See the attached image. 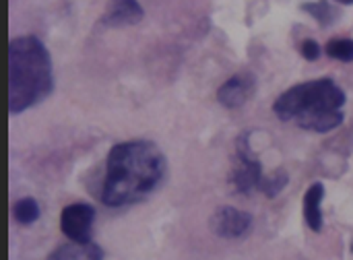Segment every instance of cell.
Masks as SVG:
<instances>
[{
    "label": "cell",
    "mask_w": 353,
    "mask_h": 260,
    "mask_svg": "<svg viewBox=\"0 0 353 260\" xmlns=\"http://www.w3.org/2000/svg\"><path fill=\"white\" fill-rule=\"evenodd\" d=\"M248 139V132H242L236 139V163L230 174V184L238 194H252L254 190H259V184L265 176L261 159L252 153Z\"/></svg>",
    "instance_id": "obj_4"
},
{
    "label": "cell",
    "mask_w": 353,
    "mask_h": 260,
    "mask_svg": "<svg viewBox=\"0 0 353 260\" xmlns=\"http://www.w3.org/2000/svg\"><path fill=\"white\" fill-rule=\"evenodd\" d=\"M48 260H103V250L95 242L91 244H64L58 246Z\"/></svg>",
    "instance_id": "obj_10"
},
{
    "label": "cell",
    "mask_w": 353,
    "mask_h": 260,
    "mask_svg": "<svg viewBox=\"0 0 353 260\" xmlns=\"http://www.w3.org/2000/svg\"><path fill=\"white\" fill-rule=\"evenodd\" d=\"M145 10L139 4V0H110L99 25L101 27H126V25H134L143 19Z\"/></svg>",
    "instance_id": "obj_8"
},
{
    "label": "cell",
    "mask_w": 353,
    "mask_h": 260,
    "mask_svg": "<svg viewBox=\"0 0 353 260\" xmlns=\"http://www.w3.org/2000/svg\"><path fill=\"white\" fill-rule=\"evenodd\" d=\"M54 91L52 58L35 35H21L8 43V112L12 116L41 103Z\"/></svg>",
    "instance_id": "obj_3"
},
{
    "label": "cell",
    "mask_w": 353,
    "mask_h": 260,
    "mask_svg": "<svg viewBox=\"0 0 353 260\" xmlns=\"http://www.w3.org/2000/svg\"><path fill=\"white\" fill-rule=\"evenodd\" d=\"M165 155L151 141H126L110 149L99 199L110 209H122L149 199L163 182Z\"/></svg>",
    "instance_id": "obj_1"
},
{
    "label": "cell",
    "mask_w": 353,
    "mask_h": 260,
    "mask_svg": "<svg viewBox=\"0 0 353 260\" xmlns=\"http://www.w3.org/2000/svg\"><path fill=\"white\" fill-rule=\"evenodd\" d=\"M327 54L339 62H353V39L352 37H337L327 43Z\"/></svg>",
    "instance_id": "obj_14"
},
{
    "label": "cell",
    "mask_w": 353,
    "mask_h": 260,
    "mask_svg": "<svg viewBox=\"0 0 353 260\" xmlns=\"http://www.w3.org/2000/svg\"><path fill=\"white\" fill-rule=\"evenodd\" d=\"M323 201H325V184L314 182L304 194V219L312 232H323Z\"/></svg>",
    "instance_id": "obj_9"
},
{
    "label": "cell",
    "mask_w": 353,
    "mask_h": 260,
    "mask_svg": "<svg viewBox=\"0 0 353 260\" xmlns=\"http://www.w3.org/2000/svg\"><path fill=\"white\" fill-rule=\"evenodd\" d=\"M352 250H353V248H352Z\"/></svg>",
    "instance_id": "obj_17"
},
{
    "label": "cell",
    "mask_w": 353,
    "mask_h": 260,
    "mask_svg": "<svg viewBox=\"0 0 353 260\" xmlns=\"http://www.w3.org/2000/svg\"><path fill=\"white\" fill-rule=\"evenodd\" d=\"M93 223L95 209L89 203H72L60 213V230L74 244H91L93 242Z\"/></svg>",
    "instance_id": "obj_5"
},
{
    "label": "cell",
    "mask_w": 353,
    "mask_h": 260,
    "mask_svg": "<svg viewBox=\"0 0 353 260\" xmlns=\"http://www.w3.org/2000/svg\"><path fill=\"white\" fill-rule=\"evenodd\" d=\"M337 2H341V4H353V0H337Z\"/></svg>",
    "instance_id": "obj_16"
},
{
    "label": "cell",
    "mask_w": 353,
    "mask_h": 260,
    "mask_svg": "<svg viewBox=\"0 0 353 260\" xmlns=\"http://www.w3.org/2000/svg\"><path fill=\"white\" fill-rule=\"evenodd\" d=\"M256 89V79L250 72H240L230 77L219 89H217V101L228 108V110H238L242 108L254 93Z\"/></svg>",
    "instance_id": "obj_7"
},
{
    "label": "cell",
    "mask_w": 353,
    "mask_h": 260,
    "mask_svg": "<svg viewBox=\"0 0 353 260\" xmlns=\"http://www.w3.org/2000/svg\"><path fill=\"white\" fill-rule=\"evenodd\" d=\"M290 184V176L285 170L277 168L271 174H265L261 184H259V192H263L267 199H275L281 190H285V186Z\"/></svg>",
    "instance_id": "obj_11"
},
{
    "label": "cell",
    "mask_w": 353,
    "mask_h": 260,
    "mask_svg": "<svg viewBox=\"0 0 353 260\" xmlns=\"http://www.w3.org/2000/svg\"><path fill=\"white\" fill-rule=\"evenodd\" d=\"M254 219L250 213L236 207H219L211 217V232L223 240H240L252 232Z\"/></svg>",
    "instance_id": "obj_6"
},
{
    "label": "cell",
    "mask_w": 353,
    "mask_h": 260,
    "mask_svg": "<svg viewBox=\"0 0 353 260\" xmlns=\"http://www.w3.org/2000/svg\"><path fill=\"white\" fill-rule=\"evenodd\" d=\"M39 203L31 197H25L21 201L14 203L12 207V215H14V221L19 226H31L39 219Z\"/></svg>",
    "instance_id": "obj_12"
},
{
    "label": "cell",
    "mask_w": 353,
    "mask_h": 260,
    "mask_svg": "<svg viewBox=\"0 0 353 260\" xmlns=\"http://www.w3.org/2000/svg\"><path fill=\"white\" fill-rule=\"evenodd\" d=\"M300 52H302V56L306 58V60H319L321 58V46H319V41L316 39H304L302 43H300Z\"/></svg>",
    "instance_id": "obj_15"
},
{
    "label": "cell",
    "mask_w": 353,
    "mask_h": 260,
    "mask_svg": "<svg viewBox=\"0 0 353 260\" xmlns=\"http://www.w3.org/2000/svg\"><path fill=\"white\" fill-rule=\"evenodd\" d=\"M347 97L333 79H316L290 87L275 103L273 112L283 122H294L302 130L331 132L343 124Z\"/></svg>",
    "instance_id": "obj_2"
},
{
    "label": "cell",
    "mask_w": 353,
    "mask_h": 260,
    "mask_svg": "<svg viewBox=\"0 0 353 260\" xmlns=\"http://www.w3.org/2000/svg\"><path fill=\"white\" fill-rule=\"evenodd\" d=\"M302 10H306L308 14H312L323 27L331 25L335 21V8L331 6L329 0H316V2H304L302 4Z\"/></svg>",
    "instance_id": "obj_13"
}]
</instances>
